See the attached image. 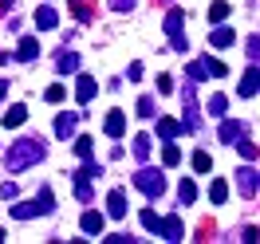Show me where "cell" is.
I'll return each mask as SVG.
<instances>
[{
  "mask_svg": "<svg viewBox=\"0 0 260 244\" xmlns=\"http://www.w3.org/2000/svg\"><path fill=\"white\" fill-rule=\"evenodd\" d=\"M44 154H48V146H44L40 138H20V142H12L8 154H4V169H8V173H24L28 165L44 162Z\"/></svg>",
  "mask_w": 260,
  "mask_h": 244,
  "instance_id": "1",
  "label": "cell"
},
{
  "mask_svg": "<svg viewBox=\"0 0 260 244\" xmlns=\"http://www.w3.org/2000/svg\"><path fill=\"white\" fill-rule=\"evenodd\" d=\"M48 213H55V193H51L48 185L40 189V197L12 205V217H16V221H28V217H48Z\"/></svg>",
  "mask_w": 260,
  "mask_h": 244,
  "instance_id": "2",
  "label": "cell"
},
{
  "mask_svg": "<svg viewBox=\"0 0 260 244\" xmlns=\"http://www.w3.org/2000/svg\"><path fill=\"white\" fill-rule=\"evenodd\" d=\"M134 185H138V189H142L150 201H158V197L166 193V173H162V169H150V165H142V169L134 173Z\"/></svg>",
  "mask_w": 260,
  "mask_h": 244,
  "instance_id": "3",
  "label": "cell"
},
{
  "mask_svg": "<svg viewBox=\"0 0 260 244\" xmlns=\"http://www.w3.org/2000/svg\"><path fill=\"white\" fill-rule=\"evenodd\" d=\"M181 28H185V12H181V8H170V12H166V36H170V48L178 51V55H185L189 44H185V32H181Z\"/></svg>",
  "mask_w": 260,
  "mask_h": 244,
  "instance_id": "4",
  "label": "cell"
},
{
  "mask_svg": "<svg viewBox=\"0 0 260 244\" xmlns=\"http://www.w3.org/2000/svg\"><path fill=\"white\" fill-rule=\"evenodd\" d=\"M237 181H241V193L248 197V201L260 193V178H256V169H252V165H241V169H237Z\"/></svg>",
  "mask_w": 260,
  "mask_h": 244,
  "instance_id": "5",
  "label": "cell"
},
{
  "mask_svg": "<svg viewBox=\"0 0 260 244\" xmlns=\"http://www.w3.org/2000/svg\"><path fill=\"white\" fill-rule=\"evenodd\" d=\"M75 126H79V111H63L59 114V118H55V134H59V138H75Z\"/></svg>",
  "mask_w": 260,
  "mask_h": 244,
  "instance_id": "6",
  "label": "cell"
},
{
  "mask_svg": "<svg viewBox=\"0 0 260 244\" xmlns=\"http://www.w3.org/2000/svg\"><path fill=\"white\" fill-rule=\"evenodd\" d=\"M158 232H162V240L178 244L181 232H185V228H181V217H162V221H158Z\"/></svg>",
  "mask_w": 260,
  "mask_h": 244,
  "instance_id": "7",
  "label": "cell"
},
{
  "mask_svg": "<svg viewBox=\"0 0 260 244\" xmlns=\"http://www.w3.org/2000/svg\"><path fill=\"white\" fill-rule=\"evenodd\" d=\"M209 44H213L217 51H225V48H233V44H237V32H233L229 24H217V28H213V36H209Z\"/></svg>",
  "mask_w": 260,
  "mask_h": 244,
  "instance_id": "8",
  "label": "cell"
},
{
  "mask_svg": "<svg viewBox=\"0 0 260 244\" xmlns=\"http://www.w3.org/2000/svg\"><path fill=\"white\" fill-rule=\"evenodd\" d=\"M79 225H83V232H87V236H103V225H107V217H103V213H95V209H87Z\"/></svg>",
  "mask_w": 260,
  "mask_h": 244,
  "instance_id": "9",
  "label": "cell"
},
{
  "mask_svg": "<svg viewBox=\"0 0 260 244\" xmlns=\"http://www.w3.org/2000/svg\"><path fill=\"white\" fill-rule=\"evenodd\" d=\"M103 130H107V138H122V134H126V114L111 111V114H107V122H103Z\"/></svg>",
  "mask_w": 260,
  "mask_h": 244,
  "instance_id": "10",
  "label": "cell"
},
{
  "mask_svg": "<svg viewBox=\"0 0 260 244\" xmlns=\"http://www.w3.org/2000/svg\"><path fill=\"white\" fill-rule=\"evenodd\" d=\"M107 217H114V221L126 217V193H122V189H111V197H107Z\"/></svg>",
  "mask_w": 260,
  "mask_h": 244,
  "instance_id": "11",
  "label": "cell"
},
{
  "mask_svg": "<svg viewBox=\"0 0 260 244\" xmlns=\"http://www.w3.org/2000/svg\"><path fill=\"white\" fill-rule=\"evenodd\" d=\"M95 95H99V83L91 79V75H79V83H75V98H79L83 107H87V102H91Z\"/></svg>",
  "mask_w": 260,
  "mask_h": 244,
  "instance_id": "12",
  "label": "cell"
},
{
  "mask_svg": "<svg viewBox=\"0 0 260 244\" xmlns=\"http://www.w3.org/2000/svg\"><path fill=\"white\" fill-rule=\"evenodd\" d=\"M260 91V67L252 63L248 71H244V79H241V98H252Z\"/></svg>",
  "mask_w": 260,
  "mask_h": 244,
  "instance_id": "13",
  "label": "cell"
},
{
  "mask_svg": "<svg viewBox=\"0 0 260 244\" xmlns=\"http://www.w3.org/2000/svg\"><path fill=\"white\" fill-rule=\"evenodd\" d=\"M24 122H28V107H24V102L8 107V114H4V130H16V126H24Z\"/></svg>",
  "mask_w": 260,
  "mask_h": 244,
  "instance_id": "14",
  "label": "cell"
},
{
  "mask_svg": "<svg viewBox=\"0 0 260 244\" xmlns=\"http://www.w3.org/2000/svg\"><path fill=\"white\" fill-rule=\"evenodd\" d=\"M244 134V122H233V118H221V130H217V138L221 142H237Z\"/></svg>",
  "mask_w": 260,
  "mask_h": 244,
  "instance_id": "15",
  "label": "cell"
},
{
  "mask_svg": "<svg viewBox=\"0 0 260 244\" xmlns=\"http://www.w3.org/2000/svg\"><path fill=\"white\" fill-rule=\"evenodd\" d=\"M59 24V16H55V8L51 4H44V8H36V28H44V32H51Z\"/></svg>",
  "mask_w": 260,
  "mask_h": 244,
  "instance_id": "16",
  "label": "cell"
},
{
  "mask_svg": "<svg viewBox=\"0 0 260 244\" xmlns=\"http://www.w3.org/2000/svg\"><path fill=\"white\" fill-rule=\"evenodd\" d=\"M36 55H40V44H36L32 36H24L20 48H16V59H20V63H28V59H36Z\"/></svg>",
  "mask_w": 260,
  "mask_h": 244,
  "instance_id": "17",
  "label": "cell"
},
{
  "mask_svg": "<svg viewBox=\"0 0 260 244\" xmlns=\"http://www.w3.org/2000/svg\"><path fill=\"white\" fill-rule=\"evenodd\" d=\"M178 201H181V205H197V181L193 178H185L178 185Z\"/></svg>",
  "mask_w": 260,
  "mask_h": 244,
  "instance_id": "18",
  "label": "cell"
},
{
  "mask_svg": "<svg viewBox=\"0 0 260 244\" xmlns=\"http://www.w3.org/2000/svg\"><path fill=\"white\" fill-rule=\"evenodd\" d=\"M178 134H181V126L174 118H158V138H162V142H174Z\"/></svg>",
  "mask_w": 260,
  "mask_h": 244,
  "instance_id": "19",
  "label": "cell"
},
{
  "mask_svg": "<svg viewBox=\"0 0 260 244\" xmlns=\"http://www.w3.org/2000/svg\"><path fill=\"white\" fill-rule=\"evenodd\" d=\"M150 150H154V138H150V134H138V138H134V158H138V162H146Z\"/></svg>",
  "mask_w": 260,
  "mask_h": 244,
  "instance_id": "20",
  "label": "cell"
},
{
  "mask_svg": "<svg viewBox=\"0 0 260 244\" xmlns=\"http://www.w3.org/2000/svg\"><path fill=\"white\" fill-rule=\"evenodd\" d=\"M181 130H189V134H197V130H201V114H197V107H193V102L185 107V122H181Z\"/></svg>",
  "mask_w": 260,
  "mask_h": 244,
  "instance_id": "21",
  "label": "cell"
},
{
  "mask_svg": "<svg viewBox=\"0 0 260 244\" xmlns=\"http://www.w3.org/2000/svg\"><path fill=\"white\" fill-rule=\"evenodd\" d=\"M209 201H213V205H225V201H229V185H225L221 178L209 185Z\"/></svg>",
  "mask_w": 260,
  "mask_h": 244,
  "instance_id": "22",
  "label": "cell"
},
{
  "mask_svg": "<svg viewBox=\"0 0 260 244\" xmlns=\"http://www.w3.org/2000/svg\"><path fill=\"white\" fill-rule=\"evenodd\" d=\"M55 63H59V71H79V55H75V51H59V59H55Z\"/></svg>",
  "mask_w": 260,
  "mask_h": 244,
  "instance_id": "23",
  "label": "cell"
},
{
  "mask_svg": "<svg viewBox=\"0 0 260 244\" xmlns=\"http://www.w3.org/2000/svg\"><path fill=\"white\" fill-rule=\"evenodd\" d=\"M67 4L75 8V16H79L83 24H87V20H95V12H91V0H67Z\"/></svg>",
  "mask_w": 260,
  "mask_h": 244,
  "instance_id": "24",
  "label": "cell"
},
{
  "mask_svg": "<svg viewBox=\"0 0 260 244\" xmlns=\"http://www.w3.org/2000/svg\"><path fill=\"white\" fill-rule=\"evenodd\" d=\"M237 150H241L244 162H252V158H256V146H252V138H248V134H241V138H237Z\"/></svg>",
  "mask_w": 260,
  "mask_h": 244,
  "instance_id": "25",
  "label": "cell"
},
{
  "mask_svg": "<svg viewBox=\"0 0 260 244\" xmlns=\"http://www.w3.org/2000/svg\"><path fill=\"white\" fill-rule=\"evenodd\" d=\"M185 75H189V83H201L205 75H209V71H205V63H201V59H189V67H185Z\"/></svg>",
  "mask_w": 260,
  "mask_h": 244,
  "instance_id": "26",
  "label": "cell"
},
{
  "mask_svg": "<svg viewBox=\"0 0 260 244\" xmlns=\"http://www.w3.org/2000/svg\"><path fill=\"white\" fill-rule=\"evenodd\" d=\"M209 114L225 118V114H229V98H225V95H213V98H209Z\"/></svg>",
  "mask_w": 260,
  "mask_h": 244,
  "instance_id": "27",
  "label": "cell"
},
{
  "mask_svg": "<svg viewBox=\"0 0 260 244\" xmlns=\"http://www.w3.org/2000/svg\"><path fill=\"white\" fill-rule=\"evenodd\" d=\"M162 162H166V165H178V162H181V150L174 146V142H166V146H162Z\"/></svg>",
  "mask_w": 260,
  "mask_h": 244,
  "instance_id": "28",
  "label": "cell"
},
{
  "mask_svg": "<svg viewBox=\"0 0 260 244\" xmlns=\"http://www.w3.org/2000/svg\"><path fill=\"white\" fill-rule=\"evenodd\" d=\"M209 165H213V158L205 154V150H197V154H193V169H197V173H209Z\"/></svg>",
  "mask_w": 260,
  "mask_h": 244,
  "instance_id": "29",
  "label": "cell"
},
{
  "mask_svg": "<svg viewBox=\"0 0 260 244\" xmlns=\"http://www.w3.org/2000/svg\"><path fill=\"white\" fill-rule=\"evenodd\" d=\"M201 63H205V71H209V75H217V79H225V75H229V67L221 63V59H201Z\"/></svg>",
  "mask_w": 260,
  "mask_h": 244,
  "instance_id": "30",
  "label": "cell"
},
{
  "mask_svg": "<svg viewBox=\"0 0 260 244\" xmlns=\"http://www.w3.org/2000/svg\"><path fill=\"white\" fill-rule=\"evenodd\" d=\"M134 114H138V118H154V98H138V107H134Z\"/></svg>",
  "mask_w": 260,
  "mask_h": 244,
  "instance_id": "31",
  "label": "cell"
},
{
  "mask_svg": "<svg viewBox=\"0 0 260 244\" xmlns=\"http://www.w3.org/2000/svg\"><path fill=\"white\" fill-rule=\"evenodd\" d=\"M225 16H229V4H221V0H217V4L209 8V20H213V24H225Z\"/></svg>",
  "mask_w": 260,
  "mask_h": 244,
  "instance_id": "32",
  "label": "cell"
},
{
  "mask_svg": "<svg viewBox=\"0 0 260 244\" xmlns=\"http://www.w3.org/2000/svg\"><path fill=\"white\" fill-rule=\"evenodd\" d=\"M158 221H162V217H158L154 209H142V228H150V232H158Z\"/></svg>",
  "mask_w": 260,
  "mask_h": 244,
  "instance_id": "33",
  "label": "cell"
},
{
  "mask_svg": "<svg viewBox=\"0 0 260 244\" xmlns=\"http://www.w3.org/2000/svg\"><path fill=\"white\" fill-rule=\"evenodd\" d=\"M44 98L48 102H63V83H51L48 91H44Z\"/></svg>",
  "mask_w": 260,
  "mask_h": 244,
  "instance_id": "34",
  "label": "cell"
},
{
  "mask_svg": "<svg viewBox=\"0 0 260 244\" xmlns=\"http://www.w3.org/2000/svg\"><path fill=\"white\" fill-rule=\"evenodd\" d=\"M75 154H79V158H91V154H95L91 138H75Z\"/></svg>",
  "mask_w": 260,
  "mask_h": 244,
  "instance_id": "35",
  "label": "cell"
},
{
  "mask_svg": "<svg viewBox=\"0 0 260 244\" xmlns=\"http://www.w3.org/2000/svg\"><path fill=\"white\" fill-rule=\"evenodd\" d=\"M248 59L260 63V36H248Z\"/></svg>",
  "mask_w": 260,
  "mask_h": 244,
  "instance_id": "36",
  "label": "cell"
},
{
  "mask_svg": "<svg viewBox=\"0 0 260 244\" xmlns=\"http://www.w3.org/2000/svg\"><path fill=\"white\" fill-rule=\"evenodd\" d=\"M111 8H114V12H134L138 0H111Z\"/></svg>",
  "mask_w": 260,
  "mask_h": 244,
  "instance_id": "37",
  "label": "cell"
},
{
  "mask_svg": "<svg viewBox=\"0 0 260 244\" xmlns=\"http://www.w3.org/2000/svg\"><path fill=\"white\" fill-rule=\"evenodd\" d=\"M158 91H162V95H170V91H174V79H170V75H158Z\"/></svg>",
  "mask_w": 260,
  "mask_h": 244,
  "instance_id": "38",
  "label": "cell"
},
{
  "mask_svg": "<svg viewBox=\"0 0 260 244\" xmlns=\"http://www.w3.org/2000/svg\"><path fill=\"white\" fill-rule=\"evenodd\" d=\"M0 197H8V201H12V197H16V185H12V181H4V185H0Z\"/></svg>",
  "mask_w": 260,
  "mask_h": 244,
  "instance_id": "39",
  "label": "cell"
},
{
  "mask_svg": "<svg viewBox=\"0 0 260 244\" xmlns=\"http://www.w3.org/2000/svg\"><path fill=\"white\" fill-rule=\"evenodd\" d=\"M8 95V79H0V98Z\"/></svg>",
  "mask_w": 260,
  "mask_h": 244,
  "instance_id": "40",
  "label": "cell"
},
{
  "mask_svg": "<svg viewBox=\"0 0 260 244\" xmlns=\"http://www.w3.org/2000/svg\"><path fill=\"white\" fill-rule=\"evenodd\" d=\"M0 63H8V55H4V51H0Z\"/></svg>",
  "mask_w": 260,
  "mask_h": 244,
  "instance_id": "41",
  "label": "cell"
},
{
  "mask_svg": "<svg viewBox=\"0 0 260 244\" xmlns=\"http://www.w3.org/2000/svg\"><path fill=\"white\" fill-rule=\"evenodd\" d=\"M0 240H4V228H0Z\"/></svg>",
  "mask_w": 260,
  "mask_h": 244,
  "instance_id": "42",
  "label": "cell"
}]
</instances>
